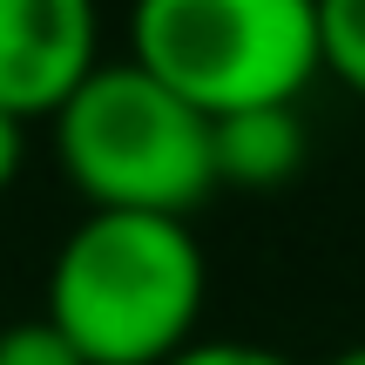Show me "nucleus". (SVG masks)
<instances>
[{"label":"nucleus","instance_id":"obj_1","mask_svg":"<svg viewBox=\"0 0 365 365\" xmlns=\"http://www.w3.org/2000/svg\"><path fill=\"white\" fill-rule=\"evenodd\" d=\"M203 250L182 217L88 210L61 237L48 271V325L88 365H170L196 345Z\"/></svg>","mask_w":365,"mask_h":365},{"label":"nucleus","instance_id":"obj_2","mask_svg":"<svg viewBox=\"0 0 365 365\" xmlns=\"http://www.w3.org/2000/svg\"><path fill=\"white\" fill-rule=\"evenodd\" d=\"M48 122L54 156L88 196V210H143L190 223V210H203L217 190L210 122L135 61H102Z\"/></svg>","mask_w":365,"mask_h":365},{"label":"nucleus","instance_id":"obj_3","mask_svg":"<svg viewBox=\"0 0 365 365\" xmlns=\"http://www.w3.org/2000/svg\"><path fill=\"white\" fill-rule=\"evenodd\" d=\"M129 61L203 122L298 102L318 75V0H135Z\"/></svg>","mask_w":365,"mask_h":365},{"label":"nucleus","instance_id":"obj_4","mask_svg":"<svg viewBox=\"0 0 365 365\" xmlns=\"http://www.w3.org/2000/svg\"><path fill=\"white\" fill-rule=\"evenodd\" d=\"M102 68L95 0H0V108L41 122Z\"/></svg>","mask_w":365,"mask_h":365},{"label":"nucleus","instance_id":"obj_5","mask_svg":"<svg viewBox=\"0 0 365 365\" xmlns=\"http://www.w3.org/2000/svg\"><path fill=\"white\" fill-rule=\"evenodd\" d=\"M210 163H217V182H244V190H277L284 176H298L304 163L298 102L217 115L210 122Z\"/></svg>","mask_w":365,"mask_h":365},{"label":"nucleus","instance_id":"obj_6","mask_svg":"<svg viewBox=\"0 0 365 365\" xmlns=\"http://www.w3.org/2000/svg\"><path fill=\"white\" fill-rule=\"evenodd\" d=\"M318 68L365 95V0H318Z\"/></svg>","mask_w":365,"mask_h":365},{"label":"nucleus","instance_id":"obj_7","mask_svg":"<svg viewBox=\"0 0 365 365\" xmlns=\"http://www.w3.org/2000/svg\"><path fill=\"white\" fill-rule=\"evenodd\" d=\"M0 365H88L48 318H21V325H0Z\"/></svg>","mask_w":365,"mask_h":365},{"label":"nucleus","instance_id":"obj_8","mask_svg":"<svg viewBox=\"0 0 365 365\" xmlns=\"http://www.w3.org/2000/svg\"><path fill=\"white\" fill-rule=\"evenodd\" d=\"M170 365H291V359L271 352V345H244V339H196Z\"/></svg>","mask_w":365,"mask_h":365},{"label":"nucleus","instance_id":"obj_9","mask_svg":"<svg viewBox=\"0 0 365 365\" xmlns=\"http://www.w3.org/2000/svg\"><path fill=\"white\" fill-rule=\"evenodd\" d=\"M21 149H27V122L0 108V190H7V182L21 176Z\"/></svg>","mask_w":365,"mask_h":365},{"label":"nucleus","instance_id":"obj_10","mask_svg":"<svg viewBox=\"0 0 365 365\" xmlns=\"http://www.w3.org/2000/svg\"><path fill=\"white\" fill-rule=\"evenodd\" d=\"M325 365H365V345H345L339 359H325Z\"/></svg>","mask_w":365,"mask_h":365}]
</instances>
